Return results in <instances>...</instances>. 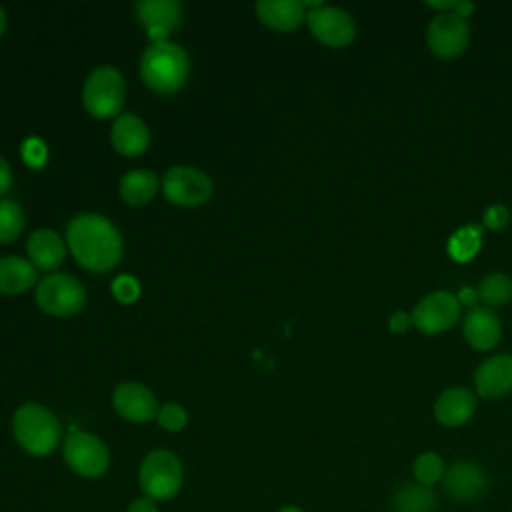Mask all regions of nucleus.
Here are the masks:
<instances>
[{
    "label": "nucleus",
    "instance_id": "nucleus-1",
    "mask_svg": "<svg viewBox=\"0 0 512 512\" xmlns=\"http://www.w3.org/2000/svg\"><path fill=\"white\" fill-rule=\"evenodd\" d=\"M66 240L72 256L90 272H108L122 258V236L100 214H80L68 222Z\"/></svg>",
    "mask_w": 512,
    "mask_h": 512
},
{
    "label": "nucleus",
    "instance_id": "nucleus-2",
    "mask_svg": "<svg viewBox=\"0 0 512 512\" xmlns=\"http://www.w3.org/2000/svg\"><path fill=\"white\" fill-rule=\"evenodd\" d=\"M188 68V54L170 40L150 42L140 58V76L158 94L178 92L188 78Z\"/></svg>",
    "mask_w": 512,
    "mask_h": 512
},
{
    "label": "nucleus",
    "instance_id": "nucleus-3",
    "mask_svg": "<svg viewBox=\"0 0 512 512\" xmlns=\"http://www.w3.org/2000/svg\"><path fill=\"white\" fill-rule=\"evenodd\" d=\"M12 434L18 446L32 456H48L60 438V424L42 404H22L12 416Z\"/></svg>",
    "mask_w": 512,
    "mask_h": 512
},
{
    "label": "nucleus",
    "instance_id": "nucleus-4",
    "mask_svg": "<svg viewBox=\"0 0 512 512\" xmlns=\"http://www.w3.org/2000/svg\"><path fill=\"white\" fill-rule=\"evenodd\" d=\"M184 482V468L180 458L164 448L148 452L138 470V484L144 496L152 500L174 498Z\"/></svg>",
    "mask_w": 512,
    "mask_h": 512
},
{
    "label": "nucleus",
    "instance_id": "nucleus-5",
    "mask_svg": "<svg viewBox=\"0 0 512 512\" xmlns=\"http://www.w3.org/2000/svg\"><path fill=\"white\" fill-rule=\"evenodd\" d=\"M124 78L114 66L94 68L82 88V104L86 112L98 120L112 118L124 104Z\"/></svg>",
    "mask_w": 512,
    "mask_h": 512
},
{
    "label": "nucleus",
    "instance_id": "nucleus-6",
    "mask_svg": "<svg viewBox=\"0 0 512 512\" xmlns=\"http://www.w3.org/2000/svg\"><path fill=\"white\" fill-rule=\"evenodd\" d=\"M86 290L70 274L54 272L44 276L36 286V304L50 316L68 318L84 308Z\"/></svg>",
    "mask_w": 512,
    "mask_h": 512
},
{
    "label": "nucleus",
    "instance_id": "nucleus-7",
    "mask_svg": "<svg viewBox=\"0 0 512 512\" xmlns=\"http://www.w3.org/2000/svg\"><path fill=\"white\" fill-rule=\"evenodd\" d=\"M62 456L68 468L82 478H100L110 466L106 444L84 430H70L62 446Z\"/></svg>",
    "mask_w": 512,
    "mask_h": 512
},
{
    "label": "nucleus",
    "instance_id": "nucleus-8",
    "mask_svg": "<svg viewBox=\"0 0 512 512\" xmlns=\"http://www.w3.org/2000/svg\"><path fill=\"white\" fill-rule=\"evenodd\" d=\"M164 198L182 208H194L204 204L212 194V180L196 168L172 166L162 178Z\"/></svg>",
    "mask_w": 512,
    "mask_h": 512
},
{
    "label": "nucleus",
    "instance_id": "nucleus-9",
    "mask_svg": "<svg viewBox=\"0 0 512 512\" xmlns=\"http://www.w3.org/2000/svg\"><path fill=\"white\" fill-rule=\"evenodd\" d=\"M470 40V26L466 18L458 16L454 10L438 12L426 30L428 48L440 58L458 56Z\"/></svg>",
    "mask_w": 512,
    "mask_h": 512
},
{
    "label": "nucleus",
    "instance_id": "nucleus-10",
    "mask_svg": "<svg viewBox=\"0 0 512 512\" xmlns=\"http://www.w3.org/2000/svg\"><path fill=\"white\" fill-rule=\"evenodd\" d=\"M460 318V302L446 290L426 294L412 310V324L424 334H438L448 330Z\"/></svg>",
    "mask_w": 512,
    "mask_h": 512
},
{
    "label": "nucleus",
    "instance_id": "nucleus-11",
    "mask_svg": "<svg viewBox=\"0 0 512 512\" xmlns=\"http://www.w3.org/2000/svg\"><path fill=\"white\" fill-rule=\"evenodd\" d=\"M306 22L316 40L326 46L342 48L354 40L356 24L354 18L338 6H318L306 12Z\"/></svg>",
    "mask_w": 512,
    "mask_h": 512
},
{
    "label": "nucleus",
    "instance_id": "nucleus-12",
    "mask_svg": "<svg viewBox=\"0 0 512 512\" xmlns=\"http://www.w3.org/2000/svg\"><path fill=\"white\" fill-rule=\"evenodd\" d=\"M112 404L124 420L134 424H146L154 420L160 408L154 392L140 382L118 384L112 394Z\"/></svg>",
    "mask_w": 512,
    "mask_h": 512
},
{
    "label": "nucleus",
    "instance_id": "nucleus-13",
    "mask_svg": "<svg viewBox=\"0 0 512 512\" xmlns=\"http://www.w3.org/2000/svg\"><path fill=\"white\" fill-rule=\"evenodd\" d=\"M136 14L150 42H164L182 22V6L176 0H142Z\"/></svg>",
    "mask_w": 512,
    "mask_h": 512
},
{
    "label": "nucleus",
    "instance_id": "nucleus-14",
    "mask_svg": "<svg viewBox=\"0 0 512 512\" xmlns=\"http://www.w3.org/2000/svg\"><path fill=\"white\" fill-rule=\"evenodd\" d=\"M474 386L482 398H500L512 392V354L486 358L474 372Z\"/></svg>",
    "mask_w": 512,
    "mask_h": 512
},
{
    "label": "nucleus",
    "instance_id": "nucleus-15",
    "mask_svg": "<svg viewBox=\"0 0 512 512\" xmlns=\"http://www.w3.org/2000/svg\"><path fill=\"white\" fill-rule=\"evenodd\" d=\"M442 480H444L446 492L460 502L476 500L486 490L484 470L470 460H458L450 464Z\"/></svg>",
    "mask_w": 512,
    "mask_h": 512
},
{
    "label": "nucleus",
    "instance_id": "nucleus-16",
    "mask_svg": "<svg viewBox=\"0 0 512 512\" xmlns=\"http://www.w3.org/2000/svg\"><path fill=\"white\" fill-rule=\"evenodd\" d=\"M476 410V396L472 390L454 386L444 390L434 402V416L444 426H462L466 424Z\"/></svg>",
    "mask_w": 512,
    "mask_h": 512
},
{
    "label": "nucleus",
    "instance_id": "nucleus-17",
    "mask_svg": "<svg viewBox=\"0 0 512 512\" xmlns=\"http://www.w3.org/2000/svg\"><path fill=\"white\" fill-rule=\"evenodd\" d=\"M110 140L116 152L122 156H140L150 144L148 126L134 114H120L114 120Z\"/></svg>",
    "mask_w": 512,
    "mask_h": 512
},
{
    "label": "nucleus",
    "instance_id": "nucleus-18",
    "mask_svg": "<svg viewBox=\"0 0 512 512\" xmlns=\"http://www.w3.org/2000/svg\"><path fill=\"white\" fill-rule=\"evenodd\" d=\"M462 334L472 348L490 350L500 340V334H502L500 320L490 308L476 306L464 316Z\"/></svg>",
    "mask_w": 512,
    "mask_h": 512
},
{
    "label": "nucleus",
    "instance_id": "nucleus-19",
    "mask_svg": "<svg viewBox=\"0 0 512 512\" xmlns=\"http://www.w3.org/2000/svg\"><path fill=\"white\" fill-rule=\"evenodd\" d=\"M256 14L262 24L278 32H290L306 18V6L300 0H260Z\"/></svg>",
    "mask_w": 512,
    "mask_h": 512
},
{
    "label": "nucleus",
    "instance_id": "nucleus-20",
    "mask_svg": "<svg viewBox=\"0 0 512 512\" xmlns=\"http://www.w3.org/2000/svg\"><path fill=\"white\" fill-rule=\"evenodd\" d=\"M26 252L30 262L42 270H56L66 256V246L54 230H36L26 242Z\"/></svg>",
    "mask_w": 512,
    "mask_h": 512
},
{
    "label": "nucleus",
    "instance_id": "nucleus-21",
    "mask_svg": "<svg viewBox=\"0 0 512 512\" xmlns=\"http://www.w3.org/2000/svg\"><path fill=\"white\" fill-rule=\"evenodd\" d=\"M38 280L36 266L20 256L0 258V292L20 294L32 288Z\"/></svg>",
    "mask_w": 512,
    "mask_h": 512
},
{
    "label": "nucleus",
    "instance_id": "nucleus-22",
    "mask_svg": "<svg viewBox=\"0 0 512 512\" xmlns=\"http://www.w3.org/2000/svg\"><path fill=\"white\" fill-rule=\"evenodd\" d=\"M120 196L130 206H144L158 190V178L150 170H130L120 178Z\"/></svg>",
    "mask_w": 512,
    "mask_h": 512
},
{
    "label": "nucleus",
    "instance_id": "nucleus-23",
    "mask_svg": "<svg viewBox=\"0 0 512 512\" xmlns=\"http://www.w3.org/2000/svg\"><path fill=\"white\" fill-rule=\"evenodd\" d=\"M436 504L438 500L434 490L420 482L404 484L392 498L394 512H434Z\"/></svg>",
    "mask_w": 512,
    "mask_h": 512
},
{
    "label": "nucleus",
    "instance_id": "nucleus-24",
    "mask_svg": "<svg viewBox=\"0 0 512 512\" xmlns=\"http://www.w3.org/2000/svg\"><path fill=\"white\" fill-rule=\"evenodd\" d=\"M476 290L488 306H504L512 298V278L504 272H490L480 280Z\"/></svg>",
    "mask_w": 512,
    "mask_h": 512
},
{
    "label": "nucleus",
    "instance_id": "nucleus-25",
    "mask_svg": "<svg viewBox=\"0 0 512 512\" xmlns=\"http://www.w3.org/2000/svg\"><path fill=\"white\" fill-rule=\"evenodd\" d=\"M24 230V212L16 200L0 198V244L14 242Z\"/></svg>",
    "mask_w": 512,
    "mask_h": 512
},
{
    "label": "nucleus",
    "instance_id": "nucleus-26",
    "mask_svg": "<svg viewBox=\"0 0 512 512\" xmlns=\"http://www.w3.org/2000/svg\"><path fill=\"white\" fill-rule=\"evenodd\" d=\"M478 248H480V230L474 224L456 230L448 240V252L458 262L470 260L478 252Z\"/></svg>",
    "mask_w": 512,
    "mask_h": 512
},
{
    "label": "nucleus",
    "instance_id": "nucleus-27",
    "mask_svg": "<svg viewBox=\"0 0 512 512\" xmlns=\"http://www.w3.org/2000/svg\"><path fill=\"white\" fill-rule=\"evenodd\" d=\"M412 470H414L416 482H420L424 486H432V484H436L438 480L444 478L446 466H444V460L440 458V454H436V452H422L414 460Z\"/></svg>",
    "mask_w": 512,
    "mask_h": 512
},
{
    "label": "nucleus",
    "instance_id": "nucleus-28",
    "mask_svg": "<svg viewBox=\"0 0 512 512\" xmlns=\"http://www.w3.org/2000/svg\"><path fill=\"white\" fill-rule=\"evenodd\" d=\"M156 420L160 424V428L168 430V432H178L186 426L188 422V412L176 404V402H166L158 408V414H156Z\"/></svg>",
    "mask_w": 512,
    "mask_h": 512
},
{
    "label": "nucleus",
    "instance_id": "nucleus-29",
    "mask_svg": "<svg viewBox=\"0 0 512 512\" xmlns=\"http://www.w3.org/2000/svg\"><path fill=\"white\" fill-rule=\"evenodd\" d=\"M22 158L28 166L32 168H40L44 166L46 158H48V150H46V144L40 140V138H28L24 144H22Z\"/></svg>",
    "mask_w": 512,
    "mask_h": 512
},
{
    "label": "nucleus",
    "instance_id": "nucleus-30",
    "mask_svg": "<svg viewBox=\"0 0 512 512\" xmlns=\"http://www.w3.org/2000/svg\"><path fill=\"white\" fill-rule=\"evenodd\" d=\"M114 298L122 304H132L140 294V284L132 276H120L112 282Z\"/></svg>",
    "mask_w": 512,
    "mask_h": 512
},
{
    "label": "nucleus",
    "instance_id": "nucleus-31",
    "mask_svg": "<svg viewBox=\"0 0 512 512\" xmlns=\"http://www.w3.org/2000/svg\"><path fill=\"white\" fill-rule=\"evenodd\" d=\"M508 210L504 204H490L482 216V222L492 228V230H500L508 224Z\"/></svg>",
    "mask_w": 512,
    "mask_h": 512
},
{
    "label": "nucleus",
    "instance_id": "nucleus-32",
    "mask_svg": "<svg viewBox=\"0 0 512 512\" xmlns=\"http://www.w3.org/2000/svg\"><path fill=\"white\" fill-rule=\"evenodd\" d=\"M410 324H412V314H406V312H394L392 316H390V320H388V326H390V330L392 332H396V334H400V332H406L408 328H410Z\"/></svg>",
    "mask_w": 512,
    "mask_h": 512
},
{
    "label": "nucleus",
    "instance_id": "nucleus-33",
    "mask_svg": "<svg viewBox=\"0 0 512 512\" xmlns=\"http://www.w3.org/2000/svg\"><path fill=\"white\" fill-rule=\"evenodd\" d=\"M126 512H158V506H156V500L148 496H138L128 504Z\"/></svg>",
    "mask_w": 512,
    "mask_h": 512
},
{
    "label": "nucleus",
    "instance_id": "nucleus-34",
    "mask_svg": "<svg viewBox=\"0 0 512 512\" xmlns=\"http://www.w3.org/2000/svg\"><path fill=\"white\" fill-rule=\"evenodd\" d=\"M12 186V170L8 162L0 156V196H4Z\"/></svg>",
    "mask_w": 512,
    "mask_h": 512
},
{
    "label": "nucleus",
    "instance_id": "nucleus-35",
    "mask_svg": "<svg viewBox=\"0 0 512 512\" xmlns=\"http://www.w3.org/2000/svg\"><path fill=\"white\" fill-rule=\"evenodd\" d=\"M458 302H460V306L464 304V306H472V308H476V302H478V290L476 288H472V286H464V288H460V292H458Z\"/></svg>",
    "mask_w": 512,
    "mask_h": 512
},
{
    "label": "nucleus",
    "instance_id": "nucleus-36",
    "mask_svg": "<svg viewBox=\"0 0 512 512\" xmlns=\"http://www.w3.org/2000/svg\"><path fill=\"white\" fill-rule=\"evenodd\" d=\"M454 12L462 18L470 16L474 12V4L470 0H456V6H454Z\"/></svg>",
    "mask_w": 512,
    "mask_h": 512
},
{
    "label": "nucleus",
    "instance_id": "nucleus-37",
    "mask_svg": "<svg viewBox=\"0 0 512 512\" xmlns=\"http://www.w3.org/2000/svg\"><path fill=\"white\" fill-rule=\"evenodd\" d=\"M426 4L432 6V8H438V10H442V12H448V10H454L456 0H428Z\"/></svg>",
    "mask_w": 512,
    "mask_h": 512
},
{
    "label": "nucleus",
    "instance_id": "nucleus-38",
    "mask_svg": "<svg viewBox=\"0 0 512 512\" xmlns=\"http://www.w3.org/2000/svg\"><path fill=\"white\" fill-rule=\"evenodd\" d=\"M4 30H6V12H4V8L0 6V36L4 34Z\"/></svg>",
    "mask_w": 512,
    "mask_h": 512
},
{
    "label": "nucleus",
    "instance_id": "nucleus-39",
    "mask_svg": "<svg viewBox=\"0 0 512 512\" xmlns=\"http://www.w3.org/2000/svg\"><path fill=\"white\" fill-rule=\"evenodd\" d=\"M276 512H304V510L298 508V506H282V508L276 510Z\"/></svg>",
    "mask_w": 512,
    "mask_h": 512
}]
</instances>
